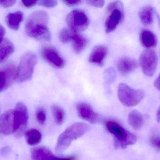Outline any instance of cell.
Returning <instances> with one entry per match:
<instances>
[{"instance_id": "obj_21", "label": "cell", "mask_w": 160, "mask_h": 160, "mask_svg": "<svg viewBox=\"0 0 160 160\" xmlns=\"http://www.w3.org/2000/svg\"><path fill=\"white\" fill-rule=\"evenodd\" d=\"M71 41L73 49L76 53H80L82 51L88 43L87 39L78 32L74 33Z\"/></svg>"}, {"instance_id": "obj_3", "label": "cell", "mask_w": 160, "mask_h": 160, "mask_svg": "<svg viewBox=\"0 0 160 160\" xmlns=\"http://www.w3.org/2000/svg\"><path fill=\"white\" fill-rule=\"evenodd\" d=\"M105 127L114 137V146L116 148H125L135 143L137 138L133 133L122 126L118 122L108 120L105 122Z\"/></svg>"}, {"instance_id": "obj_2", "label": "cell", "mask_w": 160, "mask_h": 160, "mask_svg": "<svg viewBox=\"0 0 160 160\" xmlns=\"http://www.w3.org/2000/svg\"><path fill=\"white\" fill-rule=\"evenodd\" d=\"M89 129V126L84 123H74L68 127L58 137L55 147L56 154L63 153L69 147L73 141L82 136Z\"/></svg>"}, {"instance_id": "obj_32", "label": "cell", "mask_w": 160, "mask_h": 160, "mask_svg": "<svg viewBox=\"0 0 160 160\" xmlns=\"http://www.w3.org/2000/svg\"><path fill=\"white\" fill-rule=\"evenodd\" d=\"M38 1H22V3L25 7L31 8L37 4Z\"/></svg>"}, {"instance_id": "obj_18", "label": "cell", "mask_w": 160, "mask_h": 160, "mask_svg": "<svg viewBox=\"0 0 160 160\" xmlns=\"http://www.w3.org/2000/svg\"><path fill=\"white\" fill-rule=\"evenodd\" d=\"M14 44L9 39H3L0 43V63L5 62L14 53Z\"/></svg>"}, {"instance_id": "obj_13", "label": "cell", "mask_w": 160, "mask_h": 160, "mask_svg": "<svg viewBox=\"0 0 160 160\" xmlns=\"http://www.w3.org/2000/svg\"><path fill=\"white\" fill-rule=\"evenodd\" d=\"M108 49L104 45H97L91 51L88 61L90 63L102 66L103 65V62L107 57Z\"/></svg>"}, {"instance_id": "obj_29", "label": "cell", "mask_w": 160, "mask_h": 160, "mask_svg": "<svg viewBox=\"0 0 160 160\" xmlns=\"http://www.w3.org/2000/svg\"><path fill=\"white\" fill-rule=\"evenodd\" d=\"M87 3L90 5L97 8H102L104 5V1H88Z\"/></svg>"}, {"instance_id": "obj_25", "label": "cell", "mask_w": 160, "mask_h": 160, "mask_svg": "<svg viewBox=\"0 0 160 160\" xmlns=\"http://www.w3.org/2000/svg\"><path fill=\"white\" fill-rule=\"evenodd\" d=\"M75 31L69 28L62 29L59 33V39L60 41L63 43H67L72 40Z\"/></svg>"}, {"instance_id": "obj_26", "label": "cell", "mask_w": 160, "mask_h": 160, "mask_svg": "<svg viewBox=\"0 0 160 160\" xmlns=\"http://www.w3.org/2000/svg\"><path fill=\"white\" fill-rule=\"evenodd\" d=\"M36 117L39 124L44 125L47 120V114L45 109L43 107H38L36 112Z\"/></svg>"}, {"instance_id": "obj_17", "label": "cell", "mask_w": 160, "mask_h": 160, "mask_svg": "<svg viewBox=\"0 0 160 160\" xmlns=\"http://www.w3.org/2000/svg\"><path fill=\"white\" fill-rule=\"evenodd\" d=\"M23 18V13L21 11L9 13L6 17V23L9 28L17 31L19 28Z\"/></svg>"}, {"instance_id": "obj_24", "label": "cell", "mask_w": 160, "mask_h": 160, "mask_svg": "<svg viewBox=\"0 0 160 160\" xmlns=\"http://www.w3.org/2000/svg\"><path fill=\"white\" fill-rule=\"evenodd\" d=\"M51 110L56 125H62L65 119V114L63 109L57 105H53L52 106Z\"/></svg>"}, {"instance_id": "obj_11", "label": "cell", "mask_w": 160, "mask_h": 160, "mask_svg": "<svg viewBox=\"0 0 160 160\" xmlns=\"http://www.w3.org/2000/svg\"><path fill=\"white\" fill-rule=\"evenodd\" d=\"M79 117L82 120L92 124H96L101 121V117L87 103L81 102L77 106Z\"/></svg>"}, {"instance_id": "obj_10", "label": "cell", "mask_w": 160, "mask_h": 160, "mask_svg": "<svg viewBox=\"0 0 160 160\" xmlns=\"http://www.w3.org/2000/svg\"><path fill=\"white\" fill-rule=\"evenodd\" d=\"M42 58L49 65L56 68H62L65 65V61L56 48L47 45L41 51Z\"/></svg>"}, {"instance_id": "obj_33", "label": "cell", "mask_w": 160, "mask_h": 160, "mask_svg": "<svg viewBox=\"0 0 160 160\" xmlns=\"http://www.w3.org/2000/svg\"><path fill=\"white\" fill-rule=\"evenodd\" d=\"M76 158H77V157L74 156L64 158L56 157H54L50 160H75L76 159Z\"/></svg>"}, {"instance_id": "obj_28", "label": "cell", "mask_w": 160, "mask_h": 160, "mask_svg": "<svg viewBox=\"0 0 160 160\" xmlns=\"http://www.w3.org/2000/svg\"><path fill=\"white\" fill-rule=\"evenodd\" d=\"M150 143L152 146L160 150V136L153 135L150 138Z\"/></svg>"}, {"instance_id": "obj_4", "label": "cell", "mask_w": 160, "mask_h": 160, "mask_svg": "<svg viewBox=\"0 0 160 160\" xmlns=\"http://www.w3.org/2000/svg\"><path fill=\"white\" fill-rule=\"evenodd\" d=\"M106 10L108 16L105 22V30L109 34L114 31L124 18V6L120 1H115L108 5Z\"/></svg>"}, {"instance_id": "obj_36", "label": "cell", "mask_w": 160, "mask_h": 160, "mask_svg": "<svg viewBox=\"0 0 160 160\" xmlns=\"http://www.w3.org/2000/svg\"><path fill=\"white\" fill-rule=\"evenodd\" d=\"M9 152V148L8 147H4L0 150V153L2 155H5L7 154Z\"/></svg>"}, {"instance_id": "obj_15", "label": "cell", "mask_w": 160, "mask_h": 160, "mask_svg": "<svg viewBox=\"0 0 160 160\" xmlns=\"http://www.w3.org/2000/svg\"><path fill=\"white\" fill-rule=\"evenodd\" d=\"M117 67L120 74L127 75L137 68V64L135 60L129 57H122L117 62Z\"/></svg>"}, {"instance_id": "obj_12", "label": "cell", "mask_w": 160, "mask_h": 160, "mask_svg": "<svg viewBox=\"0 0 160 160\" xmlns=\"http://www.w3.org/2000/svg\"><path fill=\"white\" fill-rule=\"evenodd\" d=\"M16 77H17V72L13 65H8L0 70V92L8 88Z\"/></svg>"}, {"instance_id": "obj_27", "label": "cell", "mask_w": 160, "mask_h": 160, "mask_svg": "<svg viewBox=\"0 0 160 160\" xmlns=\"http://www.w3.org/2000/svg\"><path fill=\"white\" fill-rule=\"evenodd\" d=\"M38 4L44 7L50 8L54 7L57 5V1L52 0H45V1H40L38 2Z\"/></svg>"}, {"instance_id": "obj_34", "label": "cell", "mask_w": 160, "mask_h": 160, "mask_svg": "<svg viewBox=\"0 0 160 160\" xmlns=\"http://www.w3.org/2000/svg\"><path fill=\"white\" fill-rule=\"evenodd\" d=\"M5 34V29L0 24V43L3 40V37Z\"/></svg>"}, {"instance_id": "obj_37", "label": "cell", "mask_w": 160, "mask_h": 160, "mask_svg": "<svg viewBox=\"0 0 160 160\" xmlns=\"http://www.w3.org/2000/svg\"><path fill=\"white\" fill-rule=\"evenodd\" d=\"M157 119L158 122H160V107L157 111Z\"/></svg>"}, {"instance_id": "obj_16", "label": "cell", "mask_w": 160, "mask_h": 160, "mask_svg": "<svg viewBox=\"0 0 160 160\" xmlns=\"http://www.w3.org/2000/svg\"><path fill=\"white\" fill-rule=\"evenodd\" d=\"M32 160H50L54 157L53 153L46 147H38L31 150Z\"/></svg>"}, {"instance_id": "obj_9", "label": "cell", "mask_w": 160, "mask_h": 160, "mask_svg": "<svg viewBox=\"0 0 160 160\" xmlns=\"http://www.w3.org/2000/svg\"><path fill=\"white\" fill-rule=\"evenodd\" d=\"M140 63L145 75L149 77L153 76L158 64V57L156 52L151 49L144 51L140 56Z\"/></svg>"}, {"instance_id": "obj_1", "label": "cell", "mask_w": 160, "mask_h": 160, "mask_svg": "<svg viewBox=\"0 0 160 160\" xmlns=\"http://www.w3.org/2000/svg\"><path fill=\"white\" fill-rule=\"evenodd\" d=\"M49 15L44 10H37L28 17L25 23V33L35 39L49 41L51 36L48 28Z\"/></svg>"}, {"instance_id": "obj_19", "label": "cell", "mask_w": 160, "mask_h": 160, "mask_svg": "<svg viewBox=\"0 0 160 160\" xmlns=\"http://www.w3.org/2000/svg\"><path fill=\"white\" fill-rule=\"evenodd\" d=\"M129 125L135 130L140 129L144 124V118L142 115L136 110L131 111L128 116Z\"/></svg>"}, {"instance_id": "obj_23", "label": "cell", "mask_w": 160, "mask_h": 160, "mask_svg": "<svg viewBox=\"0 0 160 160\" xmlns=\"http://www.w3.org/2000/svg\"><path fill=\"white\" fill-rule=\"evenodd\" d=\"M25 139L28 144L32 146L36 145L41 142L42 135L38 130L32 129L26 132Z\"/></svg>"}, {"instance_id": "obj_14", "label": "cell", "mask_w": 160, "mask_h": 160, "mask_svg": "<svg viewBox=\"0 0 160 160\" xmlns=\"http://www.w3.org/2000/svg\"><path fill=\"white\" fill-rule=\"evenodd\" d=\"M0 132L5 135L14 132V113L12 110L6 112L0 117Z\"/></svg>"}, {"instance_id": "obj_30", "label": "cell", "mask_w": 160, "mask_h": 160, "mask_svg": "<svg viewBox=\"0 0 160 160\" xmlns=\"http://www.w3.org/2000/svg\"><path fill=\"white\" fill-rule=\"evenodd\" d=\"M63 2L66 5L68 6L72 7L80 4L82 3V1H80V0H67V1H64Z\"/></svg>"}, {"instance_id": "obj_5", "label": "cell", "mask_w": 160, "mask_h": 160, "mask_svg": "<svg viewBox=\"0 0 160 160\" xmlns=\"http://www.w3.org/2000/svg\"><path fill=\"white\" fill-rule=\"evenodd\" d=\"M37 62L36 55L32 52L26 53L22 56L17 71L18 81L23 82L30 80L32 79Z\"/></svg>"}, {"instance_id": "obj_35", "label": "cell", "mask_w": 160, "mask_h": 160, "mask_svg": "<svg viewBox=\"0 0 160 160\" xmlns=\"http://www.w3.org/2000/svg\"><path fill=\"white\" fill-rule=\"evenodd\" d=\"M154 86L160 91V73L154 82Z\"/></svg>"}, {"instance_id": "obj_20", "label": "cell", "mask_w": 160, "mask_h": 160, "mask_svg": "<svg viewBox=\"0 0 160 160\" xmlns=\"http://www.w3.org/2000/svg\"><path fill=\"white\" fill-rule=\"evenodd\" d=\"M140 39L143 46L146 48H153L157 45V37L153 32L149 30L142 31L140 34Z\"/></svg>"}, {"instance_id": "obj_7", "label": "cell", "mask_w": 160, "mask_h": 160, "mask_svg": "<svg viewBox=\"0 0 160 160\" xmlns=\"http://www.w3.org/2000/svg\"><path fill=\"white\" fill-rule=\"evenodd\" d=\"M66 22L69 29L79 33L87 29L89 20L84 11L77 9L68 13L67 16Z\"/></svg>"}, {"instance_id": "obj_31", "label": "cell", "mask_w": 160, "mask_h": 160, "mask_svg": "<svg viewBox=\"0 0 160 160\" xmlns=\"http://www.w3.org/2000/svg\"><path fill=\"white\" fill-rule=\"evenodd\" d=\"M16 1H0V5L4 8H8L15 4Z\"/></svg>"}, {"instance_id": "obj_8", "label": "cell", "mask_w": 160, "mask_h": 160, "mask_svg": "<svg viewBox=\"0 0 160 160\" xmlns=\"http://www.w3.org/2000/svg\"><path fill=\"white\" fill-rule=\"evenodd\" d=\"M14 113V132L22 134L25 130L28 121V112L24 104L19 102L16 105Z\"/></svg>"}, {"instance_id": "obj_6", "label": "cell", "mask_w": 160, "mask_h": 160, "mask_svg": "<svg viewBox=\"0 0 160 160\" xmlns=\"http://www.w3.org/2000/svg\"><path fill=\"white\" fill-rule=\"evenodd\" d=\"M118 95L120 102L126 107L138 105L145 96L143 91L136 90L125 84H120L118 87Z\"/></svg>"}, {"instance_id": "obj_22", "label": "cell", "mask_w": 160, "mask_h": 160, "mask_svg": "<svg viewBox=\"0 0 160 160\" xmlns=\"http://www.w3.org/2000/svg\"><path fill=\"white\" fill-rule=\"evenodd\" d=\"M153 8L150 6L143 7L139 12V17L141 21L145 25L152 24L153 21Z\"/></svg>"}]
</instances>
